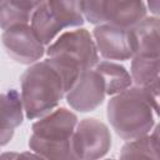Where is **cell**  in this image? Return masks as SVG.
Segmentation results:
<instances>
[{"label":"cell","mask_w":160,"mask_h":160,"mask_svg":"<svg viewBox=\"0 0 160 160\" xmlns=\"http://www.w3.org/2000/svg\"><path fill=\"white\" fill-rule=\"evenodd\" d=\"M68 91L64 75L49 58L28 66L20 76L25 118L38 120L54 111Z\"/></svg>","instance_id":"cell-1"},{"label":"cell","mask_w":160,"mask_h":160,"mask_svg":"<svg viewBox=\"0 0 160 160\" xmlns=\"http://www.w3.org/2000/svg\"><path fill=\"white\" fill-rule=\"evenodd\" d=\"M106 118L116 135L125 141L146 136L155 126L148 94L144 88L135 85L110 98Z\"/></svg>","instance_id":"cell-2"},{"label":"cell","mask_w":160,"mask_h":160,"mask_svg":"<svg viewBox=\"0 0 160 160\" xmlns=\"http://www.w3.org/2000/svg\"><path fill=\"white\" fill-rule=\"evenodd\" d=\"M84 22L80 1L49 0L40 1L32 14L30 25L40 41L48 46L65 30L82 28Z\"/></svg>","instance_id":"cell-3"},{"label":"cell","mask_w":160,"mask_h":160,"mask_svg":"<svg viewBox=\"0 0 160 160\" xmlns=\"http://www.w3.org/2000/svg\"><path fill=\"white\" fill-rule=\"evenodd\" d=\"M80 10L84 19L94 26L106 24L132 29L148 16V8L144 1H80Z\"/></svg>","instance_id":"cell-4"},{"label":"cell","mask_w":160,"mask_h":160,"mask_svg":"<svg viewBox=\"0 0 160 160\" xmlns=\"http://www.w3.org/2000/svg\"><path fill=\"white\" fill-rule=\"evenodd\" d=\"M46 58L69 59L79 64L84 71L94 69L100 61L92 34L85 28L71 29L59 35L46 46Z\"/></svg>","instance_id":"cell-5"},{"label":"cell","mask_w":160,"mask_h":160,"mask_svg":"<svg viewBox=\"0 0 160 160\" xmlns=\"http://www.w3.org/2000/svg\"><path fill=\"white\" fill-rule=\"evenodd\" d=\"M1 41L8 56L21 65H34L46 55V46L40 41L30 24L2 30Z\"/></svg>","instance_id":"cell-6"},{"label":"cell","mask_w":160,"mask_h":160,"mask_svg":"<svg viewBox=\"0 0 160 160\" xmlns=\"http://www.w3.org/2000/svg\"><path fill=\"white\" fill-rule=\"evenodd\" d=\"M109 126L96 118L79 121L74 136V150L80 160H101L111 148Z\"/></svg>","instance_id":"cell-7"},{"label":"cell","mask_w":160,"mask_h":160,"mask_svg":"<svg viewBox=\"0 0 160 160\" xmlns=\"http://www.w3.org/2000/svg\"><path fill=\"white\" fill-rule=\"evenodd\" d=\"M92 38L99 55L108 61L131 60L135 54V44L131 29L112 25L94 26Z\"/></svg>","instance_id":"cell-8"},{"label":"cell","mask_w":160,"mask_h":160,"mask_svg":"<svg viewBox=\"0 0 160 160\" xmlns=\"http://www.w3.org/2000/svg\"><path fill=\"white\" fill-rule=\"evenodd\" d=\"M106 96L104 81L95 69L85 70L66 92L68 105L78 112H90L99 108Z\"/></svg>","instance_id":"cell-9"},{"label":"cell","mask_w":160,"mask_h":160,"mask_svg":"<svg viewBox=\"0 0 160 160\" xmlns=\"http://www.w3.org/2000/svg\"><path fill=\"white\" fill-rule=\"evenodd\" d=\"M79 121L74 111L60 106L35 120L31 125V134L46 140H70Z\"/></svg>","instance_id":"cell-10"},{"label":"cell","mask_w":160,"mask_h":160,"mask_svg":"<svg viewBox=\"0 0 160 160\" xmlns=\"http://www.w3.org/2000/svg\"><path fill=\"white\" fill-rule=\"evenodd\" d=\"M1 132L0 144L5 146L14 136L15 129L19 128L25 116V109L21 94L16 89H8L1 94Z\"/></svg>","instance_id":"cell-11"},{"label":"cell","mask_w":160,"mask_h":160,"mask_svg":"<svg viewBox=\"0 0 160 160\" xmlns=\"http://www.w3.org/2000/svg\"><path fill=\"white\" fill-rule=\"evenodd\" d=\"M135 44L134 56L160 58V18L146 16L131 29Z\"/></svg>","instance_id":"cell-12"},{"label":"cell","mask_w":160,"mask_h":160,"mask_svg":"<svg viewBox=\"0 0 160 160\" xmlns=\"http://www.w3.org/2000/svg\"><path fill=\"white\" fill-rule=\"evenodd\" d=\"M94 69L101 76L105 85L106 95H109L110 98L134 86L130 71L126 70L124 65L116 61L100 60Z\"/></svg>","instance_id":"cell-13"},{"label":"cell","mask_w":160,"mask_h":160,"mask_svg":"<svg viewBox=\"0 0 160 160\" xmlns=\"http://www.w3.org/2000/svg\"><path fill=\"white\" fill-rule=\"evenodd\" d=\"M28 145L45 160H80L74 150L72 139L70 140H46L35 135L29 136Z\"/></svg>","instance_id":"cell-14"},{"label":"cell","mask_w":160,"mask_h":160,"mask_svg":"<svg viewBox=\"0 0 160 160\" xmlns=\"http://www.w3.org/2000/svg\"><path fill=\"white\" fill-rule=\"evenodd\" d=\"M40 1L32 0H1L0 1V26L6 30L15 25L30 24L32 14Z\"/></svg>","instance_id":"cell-15"},{"label":"cell","mask_w":160,"mask_h":160,"mask_svg":"<svg viewBox=\"0 0 160 160\" xmlns=\"http://www.w3.org/2000/svg\"><path fill=\"white\" fill-rule=\"evenodd\" d=\"M130 75L135 86L145 88L160 75V58L134 56L130 62Z\"/></svg>","instance_id":"cell-16"},{"label":"cell","mask_w":160,"mask_h":160,"mask_svg":"<svg viewBox=\"0 0 160 160\" xmlns=\"http://www.w3.org/2000/svg\"><path fill=\"white\" fill-rule=\"evenodd\" d=\"M120 160H160L150 135L125 141L120 150Z\"/></svg>","instance_id":"cell-17"},{"label":"cell","mask_w":160,"mask_h":160,"mask_svg":"<svg viewBox=\"0 0 160 160\" xmlns=\"http://www.w3.org/2000/svg\"><path fill=\"white\" fill-rule=\"evenodd\" d=\"M144 89L148 94L154 114H156L160 118V75L155 80H152L149 85H146Z\"/></svg>","instance_id":"cell-18"},{"label":"cell","mask_w":160,"mask_h":160,"mask_svg":"<svg viewBox=\"0 0 160 160\" xmlns=\"http://www.w3.org/2000/svg\"><path fill=\"white\" fill-rule=\"evenodd\" d=\"M1 160H45V159L30 150V151H22V152L4 151L1 154Z\"/></svg>","instance_id":"cell-19"},{"label":"cell","mask_w":160,"mask_h":160,"mask_svg":"<svg viewBox=\"0 0 160 160\" xmlns=\"http://www.w3.org/2000/svg\"><path fill=\"white\" fill-rule=\"evenodd\" d=\"M149 135H150L152 145H154V148L156 150V154H158V156L160 159V122L154 126V129L151 130V132Z\"/></svg>","instance_id":"cell-20"},{"label":"cell","mask_w":160,"mask_h":160,"mask_svg":"<svg viewBox=\"0 0 160 160\" xmlns=\"http://www.w3.org/2000/svg\"><path fill=\"white\" fill-rule=\"evenodd\" d=\"M148 11L152 14V16L160 18V0H150L146 2Z\"/></svg>","instance_id":"cell-21"},{"label":"cell","mask_w":160,"mask_h":160,"mask_svg":"<svg viewBox=\"0 0 160 160\" xmlns=\"http://www.w3.org/2000/svg\"><path fill=\"white\" fill-rule=\"evenodd\" d=\"M101 160H115V159H101Z\"/></svg>","instance_id":"cell-22"}]
</instances>
